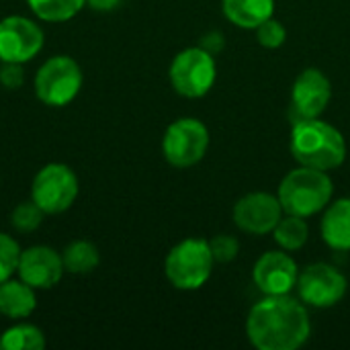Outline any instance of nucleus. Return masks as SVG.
<instances>
[{
    "label": "nucleus",
    "mask_w": 350,
    "mask_h": 350,
    "mask_svg": "<svg viewBox=\"0 0 350 350\" xmlns=\"http://www.w3.org/2000/svg\"><path fill=\"white\" fill-rule=\"evenodd\" d=\"M246 334L258 350H295L312 334L304 301L287 295H267L248 314Z\"/></svg>",
    "instance_id": "f257e3e1"
},
{
    "label": "nucleus",
    "mask_w": 350,
    "mask_h": 350,
    "mask_svg": "<svg viewBox=\"0 0 350 350\" xmlns=\"http://www.w3.org/2000/svg\"><path fill=\"white\" fill-rule=\"evenodd\" d=\"M289 150L299 166L334 170L347 160L345 135L330 123L316 119H295Z\"/></svg>",
    "instance_id": "f03ea898"
},
{
    "label": "nucleus",
    "mask_w": 350,
    "mask_h": 350,
    "mask_svg": "<svg viewBox=\"0 0 350 350\" xmlns=\"http://www.w3.org/2000/svg\"><path fill=\"white\" fill-rule=\"evenodd\" d=\"M334 185L326 170L299 166L291 170L279 185V203L287 215L312 217L326 209L332 201Z\"/></svg>",
    "instance_id": "7ed1b4c3"
},
{
    "label": "nucleus",
    "mask_w": 350,
    "mask_h": 350,
    "mask_svg": "<svg viewBox=\"0 0 350 350\" xmlns=\"http://www.w3.org/2000/svg\"><path fill=\"white\" fill-rule=\"evenodd\" d=\"M213 254L203 238H187L170 248L164 260V275L174 289L197 291L213 273Z\"/></svg>",
    "instance_id": "20e7f679"
},
{
    "label": "nucleus",
    "mask_w": 350,
    "mask_h": 350,
    "mask_svg": "<svg viewBox=\"0 0 350 350\" xmlns=\"http://www.w3.org/2000/svg\"><path fill=\"white\" fill-rule=\"evenodd\" d=\"M82 82V68L74 57L53 55L35 74V94L43 105L59 109L80 94Z\"/></svg>",
    "instance_id": "39448f33"
},
{
    "label": "nucleus",
    "mask_w": 350,
    "mask_h": 350,
    "mask_svg": "<svg viewBox=\"0 0 350 350\" xmlns=\"http://www.w3.org/2000/svg\"><path fill=\"white\" fill-rule=\"evenodd\" d=\"M172 88L185 98L205 96L217 78L213 53L205 47H187L178 51L168 70Z\"/></svg>",
    "instance_id": "423d86ee"
},
{
    "label": "nucleus",
    "mask_w": 350,
    "mask_h": 350,
    "mask_svg": "<svg viewBox=\"0 0 350 350\" xmlns=\"http://www.w3.org/2000/svg\"><path fill=\"white\" fill-rule=\"evenodd\" d=\"M209 148V129L195 117H180L166 127L162 137L164 160L174 168L199 164Z\"/></svg>",
    "instance_id": "0eeeda50"
},
{
    "label": "nucleus",
    "mask_w": 350,
    "mask_h": 350,
    "mask_svg": "<svg viewBox=\"0 0 350 350\" xmlns=\"http://www.w3.org/2000/svg\"><path fill=\"white\" fill-rule=\"evenodd\" d=\"M80 193L76 172L59 162L45 164L33 178L31 199L45 211V215H57L68 211Z\"/></svg>",
    "instance_id": "6e6552de"
},
{
    "label": "nucleus",
    "mask_w": 350,
    "mask_h": 350,
    "mask_svg": "<svg viewBox=\"0 0 350 350\" xmlns=\"http://www.w3.org/2000/svg\"><path fill=\"white\" fill-rule=\"evenodd\" d=\"M347 289H349L347 277L336 267L326 262H316L306 267L297 279L299 299L306 306L318 310H328L340 304L342 297L347 295Z\"/></svg>",
    "instance_id": "1a4fd4ad"
},
{
    "label": "nucleus",
    "mask_w": 350,
    "mask_h": 350,
    "mask_svg": "<svg viewBox=\"0 0 350 350\" xmlns=\"http://www.w3.org/2000/svg\"><path fill=\"white\" fill-rule=\"evenodd\" d=\"M45 43L43 29L21 14L0 18V62L25 64L31 62Z\"/></svg>",
    "instance_id": "9d476101"
},
{
    "label": "nucleus",
    "mask_w": 350,
    "mask_h": 350,
    "mask_svg": "<svg viewBox=\"0 0 350 350\" xmlns=\"http://www.w3.org/2000/svg\"><path fill=\"white\" fill-rule=\"evenodd\" d=\"M283 207L277 195L271 193H248L234 205V224L252 236H265L275 230L279 219L283 217Z\"/></svg>",
    "instance_id": "9b49d317"
},
{
    "label": "nucleus",
    "mask_w": 350,
    "mask_h": 350,
    "mask_svg": "<svg viewBox=\"0 0 350 350\" xmlns=\"http://www.w3.org/2000/svg\"><path fill=\"white\" fill-rule=\"evenodd\" d=\"M297 262L287 250L265 252L252 269V281L265 295H287L297 287Z\"/></svg>",
    "instance_id": "f8f14e48"
},
{
    "label": "nucleus",
    "mask_w": 350,
    "mask_h": 350,
    "mask_svg": "<svg viewBox=\"0 0 350 350\" xmlns=\"http://www.w3.org/2000/svg\"><path fill=\"white\" fill-rule=\"evenodd\" d=\"M332 98V84L328 76L318 68L304 70L291 90V113L295 119L320 117Z\"/></svg>",
    "instance_id": "ddd939ff"
},
{
    "label": "nucleus",
    "mask_w": 350,
    "mask_h": 350,
    "mask_svg": "<svg viewBox=\"0 0 350 350\" xmlns=\"http://www.w3.org/2000/svg\"><path fill=\"white\" fill-rule=\"evenodd\" d=\"M64 273V258L57 250L49 246H31L27 250H21L16 275L35 291L55 287L62 281Z\"/></svg>",
    "instance_id": "4468645a"
},
{
    "label": "nucleus",
    "mask_w": 350,
    "mask_h": 350,
    "mask_svg": "<svg viewBox=\"0 0 350 350\" xmlns=\"http://www.w3.org/2000/svg\"><path fill=\"white\" fill-rule=\"evenodd\" d=\"M322 238L336 252H350V197L328 205L322 217Z\"/></svg>",
    "instance_id": "2eb2a0df"
},
{
    "label": "nucleus",
    "mask_w": 350,
    "mask_h": 350,
    "mask_svg": "<svg viewBox=\"0 0 350 350\" xmlns=\"http://www.w3.org/2000/svg\"><path fill=\"white\" fill-rule=\"evenodd\" d=\"M37 308L35 289L21 279H8L0 283V314L8 320L29 318Z\"/></svg>",
    "instance_id": "dca6fc26"
},
{
    "label": "nucleus",
    "mask_w": 350,
    "mask_h": 350,
    "mask_svg": "<svg viewBox=\"0 0 350 350\" xmlns=\"http://www.w3.org/2000/svg\"><path fill=\"white\" fill-rule=\"evenodd\" d=\"M221 10L240 29H256L275 14V0H221Z\"/></svg>",
    "instance_id": "f3484780"
},
{
    "label": "nucleus",
    "mask_w": 350,
    "mask_h": 350,
    "mask_svg": "<svg viewBox=\"0 0 350 350\" xmlns=\"http://www.w3.org/2000/svg\"><path fill=\"white\" fill-rule=\"evenodd\" d=\"M62 258H64L66 273H72V275H88L100 262L98 248L88 240L70 242L66 246V250L62 252Z\"/></svg>",
    "instance_id": "a211bd4d"
},
{
    "label": "nucleus",
    "mask_w": 350,
    "mask_h": 350,
    "mask_svg": "<svg viewBox=\"0 0 350 350\" xmlns=\"http://www.w3.org/2000/svg\"><path fill=\"white\" fill-rule=\"evenodd\" d=\"M273 236H275V242L279 244L281 250L295 252V250H299V248L306 246V242L310 238V228H308V224H306L304 217L287 215L285 213L279 219V224L275 226Z\"/></svg>",
    "instance_id": "6ab92c4d"
},
{
    "label": "nucleus",
    "mask_w": 350,
    "mask_h": 350,
    "mask_svg": "<svg viewBox=\"0 0 350 350\" xmlns=\"http://www.w3.org/2000/svg\"><path fill=\"white\" fill-rule=\"evenodd\" d=\"M27 4L45 23H66L86 6V0H27Z\"/></svg>",
    "instance_id": "aec40b11"
},
{
    "label": "nucleus",
    "mask_w": 350,
    "mask_h": 350,
    "mask_svg": "<svg viewBox=\"0 0 350 350\" xmlns=\"http://www.w3.org/2000/svg\"><path fill=\"white\" fill-rule=\"evenodd\" d=\"M43 347L45 336L33 324H14L0 336V350H41Z\"/></svg>",
    "instance_id": "412c9836"
},
{
    "label": "nucleus",
    "mask_w": 350,
    "mask_h": 350,
    "mask_svg": "<svg viewBox=\"0 0 350 350\" xmlns=\"http://www.w3.org/2000/svg\"><path fill=\"white\" fill-rule=\"evenodd\" d=\"M45 217V211L31 199V201H23L18 203L12 213H10V226L18 232H35L41 221Z\"/></svg>",
    "instance_id": "4be33fe9"
},
{
    "label": "nucleus",
    "mask_w": 350,
    "mask_h": 350,
    "mask_svg": "<svg viewBox=\"0 0 350 350\" xmlns=\"http://www.w3.org/2000/svg\"><path fill=\"white\" fill-rule=\"evenodd\" d=\"M18 258H21L18 242L8 234H0V283L12 279V275L18 269Z\"/></svg>",
    "instance_id": "5701e85b"
},
{
    "label": "nucleus",
    "mask_w": 350,
    "mask_h": 350,
    "mask_svg": "<svg viewBox=\"0 0 350 350\" xmlns=\"http://www.w3.org/2000/svg\"><path fill=\"white\" fill-rule=\"evenodd\" d=\"M254 31H256L258 43L262 47H267V49H279L287 41V29L275 16H271L265 23H260Z\"/></svg>",
    "instance_id": "b1692460"
},
{
    "label": "nucleus",
    "mask_w": 350,
    "mask_h": 350,
    "mask_svg": "<svg viewBox=\"0 0 350 350\" xmlns=\"http://www.w3.org/2000/svg\"><path fill=\"white\" fill-rule=\"evenodd\" d=\"M209 248H211V254H213L215 262L228 265L238 256L240 244H238V240L234 236L221 234V236H215L213 240H209Z\"/></svg>",
    "instance_id": "393cba45"
},
{
    "label": "nucleus",
    "mask_w": 350,
    "mask_h": 350,
    "mask_svg": "<svg viewBox=\"0 0 350 350\" xmlns=\"http://www.w3.org/2000/svg\"><path fill=\"white\" fill-rule=\"evenodd\" d=\"M0 84L6 90H18L25 84V70L23 64H4L0 68Z\"/></svg>",
    "instance_id": "a878e982"
},
{
    "label": "nucleus",
    "mask_w": 350,
    "mask_h": 350,
    "mask_svg": "<svg viewBox=\"0 0 350 350\" xmlns=\"http://www.w3.org/2000/svg\"><path fill=\"white\" fill-rule=\"evenodd\" d=\"M121 2H123V0H86V4H88L90 8L98 10V12H111V10H115V8H119Z\"/></svg>",
    "instance_id": "bb28decb"
}]
</instances>
